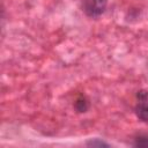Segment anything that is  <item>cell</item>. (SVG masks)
<instances>
[{"instance_id":"cell-2","label":"cell","mask_w":148,"mask_h":148,"mask_svg":"<svg viewBox=\"0 0 148 148\" xmlns=\"http://www.w3.org/2000/svg\"><path fill=\"white\" fill-rule=\"evenodd\" d=\"M108 0H89L86 5V13L90 17H97L102 15L106 8Z\"/></svg>"},{"instance_id":"cell-1","label":"cell","mask_w":148,"mask_h":148,"mask_svg":"<svg viewBox=\"0 0 148 148\" xmlns=\"http://www.w3.org/2000/svg\"><path fill=\"white\" fill-rule=\"evenodd\" d=\"M135 114L140 120L148 123V91L147 90L142 89L136 92Z\"/></svg>"},{"instance_id":"cell-5","label":"cell","mask_w":148,"mask_h":148,"mask_svg":"<svg viewBox=\"0 0 148 148\" xmlns=\"http://www.w3.org/2000/svg\"><path fill=\"white\" fill-rule=\"evenodd\" d=\"M134 147H148V136L145 135H140L135 139V141L133 142Z\"/></svg>"},{"instance_id":"cell-4","label":"cell","mask_w":148,"mask_h":148,"mask_svg":"<svg viewBox=\"0 0 148 148\" xmlns=\"http://www.w3.org/2000/svg\"><path fill=\"white\" fill-rule=\"evenodd\" d=\"M87 146L89 147H109V143L99 140V139H91V140H88L86 142Z\"/></svg>"},{"instance_id":"cell-3","label":"cell","mask_w":148,"mask_h":148,"mask_svg":"<svg viewBox=\"0 0 148 148\" xmlns=\"http://www.w3.org/2000/svg\"><path fill=\"white\" fill-rule=\"evenodd\" d=\"M74 106L77 112H87V110L89 109V102L84 96H79L75 101Z\"/></svg>"}]
</instances>
